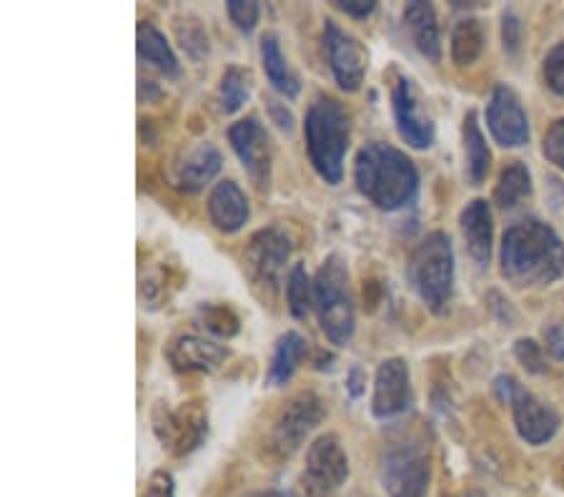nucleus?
<instances>
[{
  "instance_id": "nucleus-1",
  "label": "nucleus",
  "mask_w": 564,
  "mask_h": 497,
  "mask_svg": "<svg viewBox=\"0 0 564 497\" xmlns=\"http://www.w3.org/2000/svg\"><path fill=\"white\" fill-rule=\"evenodd\" d=\"M502 277L517 289H540L564 277V241L550 224L522 219L502 237Z\"/></svg>"
},
{
  "instance_id": "nucleus-2",
  "label": "nucleus",
  "mask_w": 564,
  "mask_h": 497,
  "mask_svg": "<svg viewBox=\"0 0 564 497\" xmlns=\"http://www.w3.org/2000/svg\"><path fill=\"white\" fill-rule=\"evenodd\" d=\"M354 181L361 196L384 212L404 209L420 192V171L414 161L389 143H367L357 153Z\"/></svg>"
},
{
  "instance_id": "nucleus-3",
  "label": "nucleus",
  "mask_w": 564,
  "mask_h": 497,
  "mask_svg": "<svg viewBox=\"0 0 564 497\" xmlns=\"http://www.w3.org/2000/svg\"><path fill=\"white\" fill-rule=\"evenodd\" d=\"M308 161L326 184H341L344 159L349 151V116L339 101L318 96L304 119Z\"/></svg>"
},
{
  "instance_id": "nucleus-4",
  "label": "nucleus",
  "mask_w": 564,
  "mask_h": 497,
  "mask_svg": "<svg viewBox=\"0 0 564 497\" xmlns=\"http://www.w3.org/2000/svg\"><path fill=\"white\" fill-rule=\"evenodd\" d=\"M406 279L426 310L447 312L454 292V249L447 234L434 231L416 244L406 264Z\"/></svg>"
},
{
  "instance_id": "nucleus-5",
  "label": "nucleus",
  "mask_w": 564,
  "mask_h": 497,
  "mask_svg": "<svg viewBox=\"0 0 564 497\" xmlns=\"http://www.w3.org/2000/svg\"><path fill=\"white\" fill-rule=\"evenodd\" d=\"M314 310L332 345L347 347L357 329V312L349 289V269L341 257L324 259L314 277Z\"/></svg>"
},
{
  "instance_id": "nucleus-6",
  "label": "nucleus",
  "mask_w": 564,
  "mask_h": 497,
  "mask_svg": "<svg viewBox=\"0 0 564 497\" xmlns=\"http://www.w3.org/2000/svg\"><path fill=\"white\" fill-rule=\"evenodd\" d=\"M495 392L499 400L512 407L514 428L527 445H547L557 435L560 414L550 404L536 400L532 392H527L512 375H499L495 379Z\"/></svg>"
},
{
  "instance_id": "nucleus-7",
  "label": "nucleus",
  "mask_w": 564,
  "mask_h": 497,
  "mask_svg": "<svg viewBox=\"0 0 564 497\" xmlns=\"http://www.w3.org/2000/svg\"><path fill=\"white\" fill-rule=\"evenodd\" d=\"M153 435L159 437L163 450L174 452L184 457L204 445L208 435V418L202 404L188 402L181 404L178 410H169L166 404L159 402L151 414Z\"/></svg>"
},
{
  "instance_id": "nucleus-8",
  "label": "nucleus",
  "mask_w": 564,
  "mask_h": 497,
  "mask_svg": "<svg viewBox=\"0 0 564 497\" xmlns=\"http://www.w3.org/2000/svg\"><path fill=\"white\" fill-rule=\"evenodd\" d=\"M324 402L318 400L314 392H302L291 397L289 404L281 410V414L271 430L269 447L279 457H291L294 452L304 445V440L322 424L324 420Z\"/></svg>"
},
{
  "instance_id": "nucleus-9",
  "label": "nucleus",
  "mask_w": 564,
  "mask_h": 497,
  "mask_svg": "<svg viewBox=\"0 0 564 497\" xmlns=\"http://www.w3.org/2000/svg\"><path fill=\"white\" fill-rule=\"evenodd\" d=\"M349 480V457L339 437H318L306 452L302 487L306 497H332Z\"/></svg>"
},
{
  "instance_id": "nucleus-10",
  "label": "nucleus",
  "mask_w": 564,
  "mask_h": 497,
  "mask_svg": "<svg viewBox=\"0 0 564 497\" xmlns=\"http://www.w3.org/2000/svg\"><path fill=\"white\" fill-rule=\"evenodd\" d=\"M379 477L389 497H424L430 487V457L420 445H394L381 457Z\"/></svg>"
},
{
  "instance_id": "nucleus-11",
  "label": "nucleus",
  "mask_w": 564,
  "mask_h": 497,
  "mask_svg": "<svg viewBox=\"0 0 564 497\" xmlns=\"http://www.w3.org/2000/svg\"><path fill=\"white\" fill-rule=\"evenodd\" d=\"M391 111H394L397 129L412 149H430L434 143V121L426 114L422 94L412 78H397L391 86Z\"/></svg>"
},
{
  "instance_id": "nucleus-12",
  "label": "nucleus",
  "mask_w": 564,
  "mask_h": 497,
  "mask_svg": "<svg viewBox=\"0 0 564 497\" xmlns=\"http://www.w3.org/2000/svg\"><path fill=\"white\" fill-rule=\"evenodd\" d=\"M487 126L499 147L522 149L530 143V119H527L520 96L505 84L495 86L489 96Z\"/></svg>"
},
{
  "instance_id": "nucleus-13",
  "label": "nucleus",
  "mask_w": 564,
  "mask_h": 497,
  "mask_svg": "<svg viewBox=\"0 0 564 497\" xmlns=\"http://www.w3.org/2000/svg\"><path fill=\"white\" fill-rule=\"evenodd\" d=\"M324 48L332 74L344 90H359L367 76V51L351 33L341 31L334 21L324 25Z\"/></svg>"
},
{
  "instance_id": "nucleus-14",
  "label": "nucleus",
  "mask_w": 564,
  "mask_h": 497,
  "mask_svg": "<svg viewBox=\"0 0 564 497\" xmlns=\"http://www.w3.org/2000/svg\"><path fill=\"white\" fill-rule=\"evenodd\" d=\"M229 141L259 192H267L271 181V139L267 129L257 119H241L229 129Z\"/></svg>"
},
{
  "instance_id": "nucleus-15",
  "label": "nucleus",
  "mask_w": 564,
  "mask_h": 497,
  "mask_svg": "<svg viewBox=\"0 0 564 497\" xmlns=\"http://www.w3.org/2000/svg\"><path fill=\"white\" fill-rule=\"evenodd\" d=\"M291 257V241L281 229H261L247 247V267L253 282L274 292Z\"/></svg>"
},
{
  "instance_id": "nucleus-16",
  "label": "nucleus",
  "mask_w": 564,
  "mask_h": 497,
  "mask_svg": "<svg viewBox=\"0 0 564 497\" xmlns=\"http://www.w3.org/2000/svg\"><path fill=\"white\" fill-rule=\"evenodd\" d=\"M412 407V379L404 359H384L375 377V397H371V412L377 420H391L404 414Z\"/></svg>"
},
{
  "instance_id": "nucleus-17",
  "label": "nucleus",
  "mask_w": 564,
  "mask_h": 497,
  "mask_svg": "<svg viewBox=\"0 0 564 497\" xmlns=\"http://www.w3.org/2000/svg\"><path fill=\"white\" fill-rule=\"evenodd\" d=\"M226 357V347L196 334H181L169 347V361L181 372H212Z\"/></svg>"
},
{
  "instance_id": "nucleus-18",
  "label": "nucleus",
  "mask_w": 564,
  "mask_h": 497,
  "mask_svg": "<svg viewBox=\"0 0 564 497\" xmlns=\"http://www.w3.org/2000/svg\"><path fill=\"white\" fill-rule=\"evenodd\" d=\"M459 226L464 234V241H467L469 257L477 261L479 267H487L489 259H492V239H495V219L492 209L485 198H475L464 206L459 216Z\"/></svg>"
},
{
  "instance_id": "nucleus-19",
  "label": "nucleus",
  "mask_w": 564,
  "mask_h": 497,
  "mask_svg": "<svg viewBox=\"0 0 564 497\" xmlns=\"http://www.w3.org/2000/svg\"><path fill=\"white\" fill-rule=\"evenodd\" d=\"M249 202L236 181H218L208 196V216L218 231L236 234L249 222Z\"/></svg>"
},
{
  "instance_id": "nucleus-20",
  "label": "nucleus",
  "mask_w": 564,
  "mask_h": 497,
  "mask_svg": "<svg viewBox=\"0 0 564 497\" xmlns=\"http://www.w3.org/2000/svg\"><path fill=\"white\" fill-rule=\"evenodd\" d=\"M221 153L212 143H198L176 164V186L186 194L202 192L206 184H212L214 176L221 171Z\"/></svg>"
},
{
  "instance_id": "nucleus-21",
  "label": "nucleus",
  "mask_w": 564,
  "mask_h": 497,
  "mask_svg": "<svg viewBox=\"0 0 564 497\" xmlns=\"http://www.w3.org/2000/svg\"><path fill=\"white\" fill-rule=\"evenodd\" d=\"M404 25L409 35H412V43L416 51L422 53L426 61L440 63L442 61V35H440V23H436V13L430 3H409L404 8Z\"/></svg>"
},
{
  "instance_id": "nucleus-22",
  "label": "nucleus",
  "mask_w": 564,
  "mask_h": 497,
  "mask_svg": "<svg viewBox=\"0 0 564 497\" xmlns=\"http://www.w3.org/2000/svg\"><path fill=\"white\" fill-rule=\"evenodd\" d=\"M135 51H139V58L143 63H149V66L161 71L163 76H169V78L181 76L176 53L171 51L166 35H163L156 25H151L145 21L139 23V29H135Z\"/></svg>"
},
{
  "instance_id": "nucleus-23",
  "label": "nucleus",
  "mask_w": 564,
  "mask_h": 497,
  "mask_svg": "<svg viewBox=\"0 0 564 497\" xmlns=\"http://www.w3.org/2000/svg\"><path fill=\"white\" fill-rule=\"evenodd\" d=\"M306 355V339L299 332H286L281 334L274 355H271V365L267 372V385L269 387H281L286 385L291 377H294L296 367L302 365Z\"/></svg>"
},
{
  "instance_id": "nucleus-24",
  "label": "nucleus",
  "mask_w": 564,
  "mask_h": 497,
  "mask_svg": "<svg viewBox=\"0 0 564 497\" xmlns=\"http://www.w3.org/2000/svg\"><path fill=\"white\" fill-rule=\"evenodd\" d=\"M462 136H464V153H467L469 181L475 186H479L481 181L487 179L489 166H492V151H489V147H487V139L479 129V121H477L475 111H469L467 116H464Z\"/></svg>"
},
{
  "instance_id": "nucleus-25",
  "label": "nucleus",
  "mask_w": 564,
  "mask_h": 497,
  "mask_svg": "<svg viewBox=\"0 0 564 497\" xmlns=\"http://www.w3.org/2000/svg\"><path fill=\"white\" fill-rule=\"evenodd\" d=\"M261 63H263V71H267L269 84L274 86L281 96H284V98H296L299 96L302 84H299V78L291 74L284 53H281V45L276 41V35L269 33V35H263V39H261Z\"/></svg>"
},
{
  "instance_id": "nucleus-26",
  "label": "nucleus",
  "mask_w": 564,
  "mask_h": 497,
  "mask_svg": "<svg viewBox=\"0 0 564 497\" xmlns=\"http://www.w3.org/2000/svg\"><path fill=\"white\" fill-rule=\"evenodd\" d=\"M485 25L477 18H462L452 31V58L457 66H471L485 51Z\"/></svg>"
},
{
  "instance_id": "nucleus-27",
  "label": "nucleus",
  "mask_w": 564,
  "mask_h": 497,
  "mask_svg": "<svg viewBox=\"0 0 564 497\" xmlns=\"http://www.w3.org/2000/svg\"><path fill=\"white\" fill-rule=\"evenodd\" d=\"M530 194H532L530 169L520 164V161H514V164H509L502 171V176L497 181L495 202L499 209H514V206H520Z\"/></svg>"
},
{
  "instance_id": "nucleus-28",
  "label": "nucleus",
  "mask_w": 564,
  "mask_h": 497,
  "mask_svg": "<svg viewBox=\"0 0 564 497\" xmlns=\"http://www.w3.org/2000/svg\"><path fill=\"white\" fill-rule=\"evenodd\" d=\"M251 96V74L241 66H229L218 84V101L226 114H236Z\"/></svg>"
},
{
  "instance_id": "nucleus-29",
  "label": "nucleus",
  "mask_w": 564,
  "mask_h": 497,
  "mask_svg": "<svg viewBox=\"0 0 564 497\" xmlns=\"http://www.w3.org/2000/svg\"><path fill=\"white\" fill-rule=\"evenodd\" d=\"M286 302L289 312L296 320H304L314 304V282L308 279V271L304 264H296L289 271V284H286Z\"/></svg>"
},
{
  "instance_id": "nucleus-30",
  "label": "nucleus",
  "mask_w": 564,
  "mask_h": 497,
  "mask_svg": "<svg viewBox=\"0 0 564 497\" xmlns=\"http://www.w3.org/2000/svg\"><path fill=\"white\" fill-rule=\"evenodd\" d=\"M174 31L181 48L186 51L191 61H202L208 56V35L202 21H196V18H178Z\"/></svg>"
},
{
  "instance_id": "nucleus-31",
  "label": "nucleus",
  "mask_w": 564,
  "mask_h": 497,
  "mask_svg": "<svg viewBox=\"0 0 564 497\" xmlns=\"http://www.w3.org/2000/svg\"><path fill=\"white\" fill-rule=\"evenodd\" d=\"M198 324L212 334H216V337H226V339L239 332V316L224 304H204L202 310H198Z\"/></svg>"
},
{
  "instance_id": "nucleus-32",
  "label": "nucleus",
  "mask_w": 564,
  "mask_h": 497,
  "mask_svg": "<svg viewBox=\"0 0 564 497\" xmlns=\"http://www.w3.org/2000/svg\"><path fill=\"white\" fill-rule=\"evenodd\" d=\"M544 84L552 90V94L564 96V41L554 45V48L544 56Z\"/></svg>"
},
{
  "instance_id": "nucleus-33",
  "label": "nucleus",
  "mask_w": 564,
  "mask_h": 497,
  "mask_svg": "<svg viewBox=\"0 0 564 497\" xmlns=\"http://www.w3.org/2000/svg\"><path fill=\"white\" fill-rule=\"evenodd\" d=\"M514 357L520 365L527 369V372L532 375H542L547 372V365H544V355H542V347L536 345L534 339L530 337H522L514 342Z\"/></svg>"
},
{
  "instance_id": "nucleus-34",
  "label": "nucleus",
  "mask_w": 564,
  "mask_h": 497,
  "mask_svg": "<svg viewBox=\"0 0 564 497\" xmlns=\"http://www.w3.org/2000/svg\"><path fill=\"white\" fill-rule=\"evenodd\" d=\"M226 11H229V18L239 31L251 33L257 29L261 8L259 3H253V0H229V3H226Z\"/></svg>"
},
{
  "instance_id": "nucleus-35",
  "label": "nucleus",
  "mask_w": 564,
  "mask_h": 497,
  "mask_svg": "<svg viewBox=\"0 0 564 497\" xmlns=\"http://www.w3.org/2000/svg\"><path fill=\"white\" fill-rule=\"evenodd\" d=\"M542 153H544V159L550 161V164H554V166L564 171V119L554 121L550 126V131L544 133Z\"/></svg>"
},
{
  "instance_id": "nucleus-36",
  "label": "nucleus",
  "mask_w": 564,
  "mask_h": 497,
  "mask_svg": "<svg viewBox=\"0 0 564 497\" xmlns=\"http://www.w3.org/2000/svg\"><path fill=\"white\" fill-rule=\"evenodd\" d=\"M502 43L505 51L512 53V56H517L522 48V21L512 11L502 15Z\"/></svg>"
},
{
  "instance_id": "nucleus-37",
  "label": "nucleus",
  "mask_w": 564,
  "mask_h": 497,
  "mask_svg": "<svg viewBox=\"0 0 564 497\" xmlns=\"http://www.w3.org/2000/svg\"><path fill=\"white\" fill-rule=\"evenodd\" d=\"M141 497H176V487H174V477L166 469H156L145 483Z\"/></svg>"
},
{
  "instance_id": "nucleus-38",
  "label": "nucleus",
  "mask_w": 564,
  "mask_h": 497,
  "mask_svg": "<svg viewBox=\"0 0 564 497\" xmlns=\"http://www.w3.org/2000/svg\"><path fill=\"white\" fill-rule=\"evenodd\" d=\"M544 349L554 361H564V327L562 324H552L544 329Z\"/></svg>"
},
{
  "instance_id": "nucleus-39",
  "label": "nucleus",
  "mask_w": 564,
  "mask_h": 497,
  "mask_svg": "<svg viewBox=\"0 0 564 497\" xmlns=\"http://www.w3.org/2000/svg\"><path fill=\"white\" fill-rule=\"evenodd\" d=\"M336 8L339 11H344L347 15H354V18H367L375 13L377 3L375 0H336Z\"/></svg>"
},
{
  "instance_id": "nucleus-40",
  "label": "nucleus",
  "mask_w": 564,
  "mask_h": 497,
  "mask_svg": "<svg viewBox=\"0 0 564 497\" xmlns=\"http://www.w3.org/2000/svg\"><path fill=\"white\" fill-rule=\"evenodd\" d=\"M367 390V372H364L361 367H351L349 369V377H347V392L354 400H359V397Z\"/></svg>"
},
{
  "instance_id": "nucleus-41",
  "label": "nucleus",
  "mask_w": 564,
  "mask_h": 497,
  "mask_svg": "<svg viewBox=\"0 0 564 497\" xmlns=\"http://www.w3.org/2000/svg\"><path fill=\"white\" fill-rule=\"evenodd\" d=\"M271 116H274V121L281 131H291V123H294V119H291V114L286 111L284 106H279L276 101H267Z\"/></svg>"
},
{
  "instance_id": "nucleus-42",
  "label": "nucleus",
  "mask_w": 564,
  "mask_h": 497,
  "mask_svg": "<svg viewBox=\"0 0 564 497\" xmlns=\"http://www.w3.org/2000/svg\"><path fill=\"white\" fill-rule=\"evenodd\" d=\"M249 497H294V495L281 493V490H269V493H257V495H249Z\"/></svg>"
},
{
  "instance_id": "nucleus-43",
  "label": "nucleus",
  "mask_w": 564,
  "mask_h": 497,
  "mask_svg": "<svg viewBox=\"0 0 564 497\" xmlns=\"http://www.w3.org/2000/svg\"><path fill=\"white\" fill-rule=\"evenodd\" d=\"M459 497H487V495L479 493V490H469V493H464V495H459Z\"/></svg>"
}]
</instances>
